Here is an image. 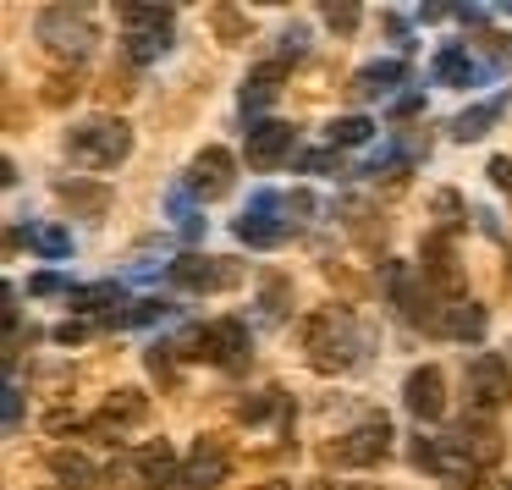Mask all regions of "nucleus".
Returning <instances> with one entry per match:
<instances>
[{
  "label": "nucleus",
  "mask_w": 512,
  "mask_h": 490,
  "mask_svg": "<svg viewBox=\"0 0 512 490\" xmlns=\"http://www.w3.org/2000/svg\"><path fill=\"white\" fill-rule=\"evenodd\" d=\"M67 155L89 171H111L133 155V127H127L122 116H94V122H83L67 133Z\"/></svg>",
  "instance_id": "1"
},
{
  "label": "nucleus",
  "mask_w": 512,
  "mask_h": 490,
  "mask_svg": "<svg viewBox=\"0 0 512 490\" xmlns=\"http://www.w3.org/2000/svg\"><path fill=\"white\" fill-rule=\"evenodd\" d=\"M303 342H309L320 375L347 369L358 353V331H353V320H347V309H325V314H314V320H303Z\"/></svg>",
  "instance_id": "2"
},
{
  "label": "nucleus",
  "mask_w": 512,
  "mask_h": 490,
  "mask_svg": "<svg viewBox=\"0 0 512 490\" xmlns=\"http://www.w3.org/2000/svg\"><path fill=\"white\" fill-rule=\"evenodd\" d=\"M39 45L61 61H83L100 45V34H94L83 6H50V12H39Z\"/></svg>",
  "instance_id": "3"
},
{
  "label": "nucleus",
  "mask_w": 512,
  "mask_h": 490,
  "mask_svg": "<svg viewBox=\"0 0 512 490\" xmlns=\"http://www.w3.org/2000/svg\"><path fill=\"white\" fill-rule=\"evenodd\" d=\"M182 358H204L221 369H243L248 364V325L243 320H210L199 331L182 336Z\"/></svg>",
  "instance_id": "4"
},
{
  "label": "nucleus",
  "mask_w": 512,
  "mask_h": 490,
  "mask_svg": "<svg viewBox=\"0 0 512 490\" xmlns=\"http://www.w3.org/2000/svg\"><path fill=\"white\" fill-rule=\"evenodd\" d=\"M463 391H468V413H496V408H507L512 402V364L501 353H479V358H468V369H463Z\"/></svg>",
  "instance_id": "5"
},
{
  "label": "nucleus",
  "mask_w": 512,
  "mask_h": 490,
  "mask_svg": "<svg viewBox=\"0 0 512 490\" xmlns=\"http://www.w3.org/2000/svg\"><path fill=\"white\" fill-rule=\"evenodd\" d=\"M391 452V419L386 413H369L358 430H347L342 441H331L325 446V463H342V468H369V463H380V457Z\"/></svg>",
  "instance_id": "6"
},
{
  "label": "nucleus",
  "mask_w": 512,
  "mask_h": 490,
  "mask_svg": "<svg viewBox=\"0 0 512 490\" xmlns=\"http://www.w3.org/2000/svg\"><path fill=\"white\" fill-rule=\"evenodd\" d=\"M171 281L188 292H232L243 281V265L237 259H210V254H182L171 265Z\"/></svg>",
  "instance_id": "7"
},
{
  "label": "nucleus",
  "mask_w": 512,
  "mask_h": 490,
  "mask_svg": "<svg viewBox=\"0 0 512 490\" xmlns=\"http://www.w3.org/2000/svg\"><path fill=\"white\" fill-rule=\"evenodd\" d=\"M226 474H232V446H226L221 435H199L188 468H182V485L188 490H215V485H226Z\"/></svg>",
  "instance_id": "8"
},
{
  "label": "nucleus",
  "mask_w": 512,
  "mask_h": 490,
  "mask_svg": "<svg viewBox=\"0 0 512 490\" xmlns=\"http://www.w3.org/2000/svg\"><path fill=\"white\" fill-rule=\"evenodd\" d=\"M402 402H408V413H413V419L435 424V419L446 413V375H441L435 364L408 369V380H402Z\"/></svg>",
  "instance_id": "9"
},
{
  "label": "nucleus",
  "mask_w": 512,
  "mask_h": 490,
  "mask_svg": "<svg viewBox=\"0 0 512 490\" xmlns=\"http://www.w3.org/2000/svg\"><path fill=\"white\" fill-rule=\"evenodd\" d=\"M232 182H237V160L226 155V149H199L193 155V166H188V188L199 193V199H226L232 193Z\"/></svg>",
  "instance_id": "10"
},
{
  "label": "nucleus",
  "mask_w": 512,
  "mask_h": 490,
  "mask_svg": "<svg viewBox=\"0 0 512 490\" xmlns=\"http://www.w3.org/2000/svg\"><path fill=\"white\" fill-rule=\"evenodd\" d=\"M292 144H298V127H287V122H259V127H248V166L254 171H276L281 160H292Z\"/></svg>",
  "instance_id": "11"
},
{
  "label": "nucleus",
  "mask_w": 512,
  "mask_h": 490,
  "mask_svg": "<svg viewBox=\"0 0 512 490\" xmlns=\"http://www.w3.org/2000/svg\"><path fill=\"white\" fill-rule=\"evenodd\" d=\"M424 281H430L435 292H457V287H463V276H457V259H452V237H446V232H430V237H424Z\"/></svg>",
  "instance_id": "12"
},
{
  "label": "nucleus",
  "mask_w": 512,
  "mask_h": 490,
  "mask_svg": "<svg viewBox=\"0 0 512 490\" xmlns=\"http://www.w3.org/2000/svg\"><path fill=\"white\" fill-rule=\"evenodd\" d=\"M276 210H281V199H270V193H259V199H254V210H248L243 221H237V237H243L248 248H276V243H281Z\"/></svg>",
  "instance_id": "13"
},
{
  "label": "nucleus",
  "mask_w": 512,
  "mask_h": 490,
  "mask_svg": "<svg viewBox=\"0 0 512 490\" xmlns=\"http://www.w3.org/2000/svg\"><path fill=\"white\" fill-rule=\"evenodd\" d=\"M452 441L468 452V463H496V457H501V435L490 430V424L479 419V413H468V419L457 424V430H452Z\"/></svg>",
  "instance_id": "14"
},
{
  "label": "nucleus",
  "mask_w": 512,
  "mask_h": 490,
  "mask_svg": "<svg viewBox=\"0 0 512 490\" xmlns=\"http://www.w3.org/2000/svg\"><path fill=\"white\" fill-rule=\"evenodd\" d=\"M144 413H149V397L138 386H122V391L105 397V413H100L94 430H127V424H144Z\"/></svg>",
  "instance_id": "15"
},
{
  "label": "nucleus",
  "mask_w": 512,
  "mask_h": 490,
  "mask_svg": "<svg viewBox=\"0 0 512 490\" xmlns=\"http://www.w3.org/2000/svg\"><path fill=\"white\" fill-rule=\"evenodd\" d=\"M281 78H287V61H265V67L248 72V83H243V111H265V105L281 94Z\"/></svg>",
  "instance_id": "16"
},
{
  "label": "nucleus",
  "mask_w": 512,
  "mask_h": 490,
  "mask_svg": "<svg viewBox=\"0 0 512 490\" xmlns=\"http://www.w3.org/2000/svg\"><path fill=\"white\" fill-rule=\"evenodd\" d=\"M50 474L61 479V490H100V474L78 452H50Z\"/></svg>",
  "instance_id": "17"
},
{
  "label": "nucleus",
  "mask_w": 512,
  "mask_h": 490,
  "mask_svg": "<svg viewBox=\"0 0 512 490\" xmlns=\"http://www.w3.org/2000/svg\"><path fill=\"white\" fill-rule=\"evenodd\" d=\"M490 314L479 309V303H446V325L441 336H457V342H474V336H485Z\"/></svg>",
  "instance_id": "18"
},
{
  "label": "nucleus",
  "mask_w": 512,
  "mask_h": 490,
  "mask_svg": "<svg viewBox=\"0 0 512 490\" xmlns=\"http://www.w3.org/2000/svg\"><path fill=\"white\" fill-rule=\"evenodd\" d=\"M402 78H408V67H402V61H375V67L358 72L347 94H353V100H369V94H386L391 83H402Z\"/></svg>",
  "instance_id": "19"
},
{
  "label": "nucleus",
  "mask_w": 512,
  "mask_h": 490,
  "mask_svg": "<svg viewBox=\"0 0 512 490\" xmlns=\"http://www.w3.org/2000/svg\"><path fill=\"white\" fill-rule=\"evenodd\" d=\"M56 199L61 204H72V210H83V215H105V204H111V193L105 188H94V182H56Z\"/></svg>",
  "instance_id": "20"
},
{
  "label": "nucleus",
  "mask_w": 512,
  "mask_h": 490,
  "mask_svg": "<svg viewBox=\"0 0 512 490\" xmlns=\"http://www.w3.org/2000/svg\"><path fill=\"white\" fill-rule=\"evenodd\" d=\"M127 34H155V28H171V6H116Z\"/></svg>",
  "instance_id": "21"
},
{
  "label": "nucleus",
  "mask_w": 512,
  "mask_h": 490,
  "mask_svg": "<svg viewBox=\"0 0 512 490\" xmlns=\"http://www.w3.org/2000/svg\"><path fill=\"white\" fill-rule=\"evenodd\" d=\"M342 215H347V232H353L358 243H364V248H380V237H386V226H375V210H369V204L347 199V204H342Z\"/></svg>",
  "instance_id": "22"
},
{
  "label": "nucleus",
  "mask_w": 512,
  "mask_h": 490,
  "mask_svg": "<svg viewBox=\"0 0 512 490\" xmlns=\"http://www.w3.org/2000/svg\"><path fill=\"white\" fill-rule=\"evenodd\" d=\"M496 116H501V100H490V105H474V111H463V116L452 122V133L463 138V144H468V138H485V127L496 122Z\"/></svg>",
  "instance_id": "23"
},
{
  "label": "nucleus",
  "mask_w": 512,
  "mask_h": 490,
  "mask_svg": "<svg viewBox=\"0 0 512 490\" xmlns=\"http://www.w3.org/2000/svg\"><path fill=\"white\" fill-rule=\"evenodd\" d=\"M435 78H446V83H463V89H468V83L479 78V67L463 56V50H441V56H435Z\"/></svg>",
  "instance_id": "24"
},
{
  "label": "nucleus",
  "mask_w": 512,
  "mask_h": 490,
  "mask_svg": "<svg viewBox=\"0 0 512 490\" xmlns=\"http://www.w3.org/2000/svg\"><path fill=\"white\" fill-rule=\"evenodd\" d=\"M281 402H287V397H281V391L270 386V391H259V397H243V402H237V419H243V424H265L270 413L281 408Z\"/></svg>",
  "instance_id": "25"
},
{
  "label": "nucleus",
  "mask_w": 512,
  "mask_h": 490,
  "mask_svg": "<svg viewBox=\"0 0 512 490\" xmlns=\"http://www.w3.org/2000/svg\"><path fill=\"white\" fill-rule=\"evenodd\" d=\"M72 303H78V309H122V287H116V281L78 287V292H72Z\"/></svg>",
  "instance_id": "26"
},
{
  "label": "nucleus",
  "mask_w": 512,
  "mask_h": 490,
  "mask_svg": "<svg viewBox=\"0 0 512 490\" xmlns=\"http://www.w3.org/2000/svg\"><path fill=\"white\" fill-rule=\"evenodd\" d=\"M210 23H215V34H221V45H237V39H248V17L232 12V6H215Z\"/></svg>",
  "instance_id": "27"
},
{
  "label": "nucleus",
  "mask_w": 512,
  "mask_h": 490,
  "mask_svg": "<svg viewBox=\"0 0 512 490\" xmlns=\"http://www.w3.org/2000/svg\"><path fill=\"white\" fill-rule=\"evenodd\" d=\"M127 56L133 61H155V56H166V45H171V28H155V34H127Z\"/></svg>",
  "instance_id": "28"
},
{
  "label": "nucleus",
  "mask_w": 512,
  "mask_h": 490,
  "mask_svg": "<svg viewBox=\"0 0 512 490\" xmlns=\"http://www.w3.org/2000/svg\"><path fill=\"white\" fill-rule=\"evenodd\" d=\"M369 133H375V127H369L364 116H342V122H331V149H353V144H364Z\"/></svg>",
  "instance_id": "29"
},
{
  "label": "nucleus",
  "mask_w": 512,
  "mask_h": 490,
  "mask_svg": "<svg viewBox=\"0 0 512 490\" xmlns=\"http://www.w3.org/2000/svg\"><path fill=\"white\" fill-rule=\"evenodd\" d=\"M171 221H177L188 237H199V226H204L199 215H193V204H188V193H182V188H171Z\"/></svg>",
  "instance_id": "30"
},
{
  "label": "nucleus",
  "mask_w": 512,
  "mask_h": 490,
  "mask_svg": "<svg viewBox=\"0 0 512 490\" xmlns=\"http://www.w3.org/2000/svg\"><path fill=\"white\" fill-rule=\"evenodd\" d=\"M34 248H39V254H50V259H61V254L72 248V237L61 232V226H39V232H34Z\"/></svg>",
  "instance_id": "31"
},
{
  "label": "nucleus",
  "mask_w": 512,
  "mask_h": 490,
  "mask_svg": "<svg viewBox=\"0 0 512 490\" xmlns=\"http://www.w3.org/2000/svg\"><path fill=\"white\" fill-rule=\"evenodd\" d=\"M287 298H292V287L281 276H270L265 281V320H281V314H287Z\"/></svg>",
  "instance_id": "32"
},
{
  "label": "nucleus",
  "mask_w": 512,
  "mask_h": 490,
  "mask_svg": "<svg viewBox=\"0 0 512 490\" xmlns=\"http://www.w3.org/2000/svg\"><path fill=\"white\" fill-rule=\"evenodd\" d=\"M430 204H435V215H441V221H446V226H441V232H452V226H457V221H463V199H457V193H452V188H441V193H435V199H430Z\"/></svg>",
  "instance_id": "33"
},
{
  "label": "nucleus",
  "mask_w": 512,
  "mask_h": 490,
  "mask_svg": "<svg viewBox=\"0 0 512 490\" xmlns=\"http://www.w3.org/2000/svg\"><path fill=\"white\" fill-rule=\"evenodd\" d=\"M72 94H78V72H72V78H67V72H56V78L45 83V105H67Z\"/></svg>",
  "instance_id": "34"
},
{
  "label": "nucleus",
  "mask_w": 512,
  "mask_h": 490,
  "mask_svg": "<svg viewBox=\"0 0 512 490\" xmlns=\"http://www.w3.org/2000/svg\"><path fill=\"white\" fill-rule=\"evenodd\" d=\"M325 23H331L336 34H353V28H358V6H347V0L336 6V0H331V6H325Z\"/></svg>",
  "instance_id": "35"
},
{
  "label": "nucleus",
  "mask_w": 512,
  "mask_h": 490,
  "mask_svg": "<svg viewBox=\"0 0 512 490\" xmlns=\"http://www.w3.org/2000/svg\"><path fill=\"white\" fill-rule=\"evenodd\" d=\"M100 94H105V100H111V105H116V100H133V78L111 67V78H105V89H100Z\"/></svg>",
  "instance_id": "36"
},
{
  "label": "nucleus",
  "mask_w": 512,
  "mask_h": 490,
  "mask_svg": "<svg viewBox=\"0 0 512 490\" xmlns=\"http://www.w3.org/2000/svg\"><path fill=\"white\" fill-rule=\"evenodd\" d=\"M485 171H490V182H496L501 193H512V160H507V155H496V160H490Z\"/></svg>",
  "instance_id": "37"
},
{
  "label": "nucleus",
  "mask_w": 512,
  "mask_h": 490,
  "mask_svg": "<svg viewBox=\"0 0 512 490\" xmlns=\"http://www.w3.org/2000/svg\"><path fill=\"white\" fill-rule=\"evenodd\" d=\"M171 353H177V347H149V375L171 380Z\"/></svg>",
  "instance_id": "38"
},
{
  "label": "nucleus",
  "mask_w": 512,
  "mask_h": 490,
  "mask_svg": "<svg viewBox=\"0 0 512 490\" xmlns=\"http://www.w3.org/2000/svg\"><path fill=\"white\" fill-rule=\"evenodd\" d=\"M17 424H23V391L6 386V430H17Z\"/></svg>",
  "instance_id": "39"
},
{
  "label": "nucleus",
  "mask_w": 512,
  "mask_h": 490,
  "mask_svg": "<svg viewBox=\"0 0 512 490\" xmlns=\"http://www.w3.org/2000/svg\"><path fill=\"white\" fill-rule=\"evenodd\" d=\"M342 160H336V149H320V155H303V171H336Z\"/></svg>",
  "instance_id": "40"
},
{
  "label": "nucleus",
  "mask_w": 512,
  "mask_h": 490,
  "mask_svg": "<svg viewBox=\"0 0 512 490\" xmlns=\"http://www.w3.org/2000/svg\"><path fill=\"white\" fill-rule=\"evenodd\" d=\"M89 336V325H78V320H67V325H56V342L61 347H72V342H83Z\"/></svg>",
  "instance_id": "41"
},
{
  "label": "nucleus",
  "mask_w": 512,
  "mask_h": 490,
  "mask_svg": "<svg viewBox=\"0 0 512 490\" xmlns=\"http://www.w3.org/2000/svg\"><path fill=\"white\" fill-rule=\"evenodd\" d=\"M61 287H67L61 276H34V281H28V292H34V298H50V292H61Z\"/></svg>",
  "instance_id": "42"
},
{
  "label": "nucleus",
  "mask_w": 512,
  "mask_h": 490,
  "mask_svg": "<svg viewBox=\"0 0 512 490\" xmlns=\"http://www.w3.org/2000/svg\"><path fill=\"white\" fill-rule=\"evenodd\" d=\"M45 424H50V430H56V435H61V430H78V419H72V413H67V408H56V413H50V419H45Z\"/></svg>",
  "instance_id": "43"
},
{
  "label": "nucleus",
  "mask_w": 512,
  "mask_h": 490,
  "mask_svg": "<svg viewBox=\"0 0 512 490\" xmlns=\"http://www.w3.org/2000/svg\"><path fill=\"white\" fill-rule=\"evenodd\" d=\"M309 490H331V479H309Z\"/></svg>",
  "instance_id": "44"
},
{
  "label": "nucleus",
  "mask_w": 512,
  "mask_h": 490,
  "mask_svg": "<svg viewBox=\"0 0 512 490\" xmlns=\"http://www.w3.org/2000/svg\"><path fill=\"white\" fill-rule=\"evenodd\" d=\"M265 490H287V485H265Z\"/></svg>",
  "instance_id": "45"
}]
</instances>
